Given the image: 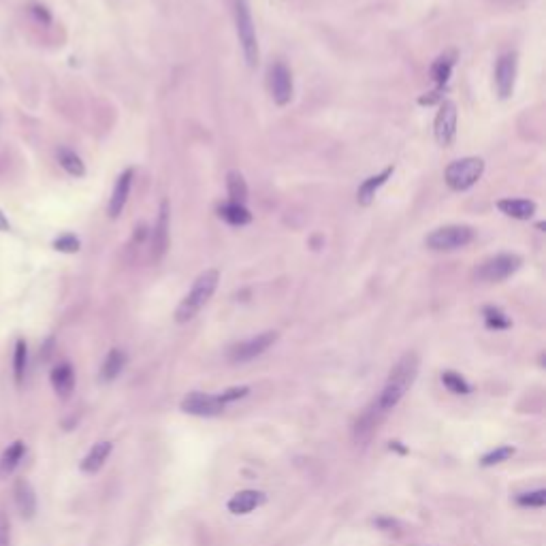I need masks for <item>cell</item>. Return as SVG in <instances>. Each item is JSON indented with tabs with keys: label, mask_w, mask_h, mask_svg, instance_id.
Listing matches in <instances>:
<instances>
[{
	"label": "cell",
	"mask_w": 546,
	"mask_h": 546,
	"mask_svg": "<svg viewBox=\"0 0 546 546\" xmlns=\"http://www.w3.org/2000/svg\"><path fill=\"white\" fill-rule=\"evenodd\" d=\"M419 367L421 359L417 353H406L397 363L388 371V378L382 386V390L374 397V401L369 403V408L374 410L378 417L386 419L388 414L399 406L406 392L412 388V384L417 382L419 376Z\"/></svg>",
	"instance_id": "6da1fadb"
},
{
	"label": "cell",
	"mask_w": 546,
	"mask_h": 546,
	"mask_svg": "<svg viewBox=\"0 0 546 546\" xmlns=\"http://www.w3.org/2000/svg\"><path fill=\"white\" fill-rule=\"evenodd\" d=\"M218 284H220V271L218 269H205L199 277L194 280L192 288L188 291V295L182 299V303L178 305L176 310V322L178 324H186L190 320H194L199 316V312L209 303V299L213 297Z\"/></svg>",
	"instance_id": "7a4b0ae2"
},
{
	"label": "cell",
	"mask_w": 546,
	"mask_h": 546,
	"mask_svg": "<svg viewBox=\"0 0 546 546\" xmlns=\"http://www.w3.org/2000/svg\"><path fill=\"white\" fill-rule=\"evenodd\" d=\"M235 30L239 45H242L246 64L250 69H256L260 52H258V39H256V28H254V19L248 0H235Z\"/></svg>",
	"instance_id": "3957f363"
},
{
	"label": "cell",
	"mask_w": 546,
	"mask_h": 546,
	"mask_svg": "<svg viewBox=\"0 0 546 546\" xmlns=\"http://www.w3.org/2000/svg\"><path fill=\"white\" fill-rule=\"evenodd\" d=\"M485 173V160L480 156H465L452 160L444 171V182L454 192H465L478 184Z\"/></svg>",
	"instance_id": "277c9868"
},
{
	"label": "cell",
	"mask_w": 546,
	"mask_h": 546,
	"mask_svg": "<svg viewBox=\"0 0 546 546\" xmlns=\"http://www.w3.org/2000/svg\"><path fill=\"white\" fill-rule=\"evenodd\" d=\"M476 237V231L468 224H446L431 231L425 237V246L433 252H454L468 248Z\"/></svg>",
	"instance_id": "5b68a950"
},
{
	"label": "cell",
	"mask_w": 546,
	"mask_h": 546,
	"mask_svg": "<svg viewBox=\"0 0 546 546\" xmlns=\"http://www.w3.org/2000/svg\"><path fill=\"white\" fill-rule=\"evenodd\" d=\"M523 265V258L512 252L504 254H495L483 260L476 269H474V280L483 282V284H497L512 277Z\"/></svg>",
	"instance_id": "8992f818"
},
{
	"label": "cell",
	"mask_w": 546,
	"mask_h": 546,
	"mask_svg": "<svg viewBox=\"0 0 546 546\" xmlns=\"http://www.w3.org/2000/svg\"><path fill=\"white\" fill-rule=\"evenodd\" d=\"M277 331H265V333H258L250 339H244V342H237L233 344L229 350H227V359L229 363H250L258 357H263L269 348L277 342Z\"/></svg>",
	"instance_id": "52a82bcc"
},
{
	"label": "cell",
	"mask_w": 546,
	"mask_h": 546,
	"mask_svg": "<svg viewBox=\"0 0 546 546\" xmlns=\"http://www.w3.org/2000/svg\"><path fill=\"white\" fill-rule=\"evenodd\" d=\"M149 239H151V260H154V263H160V260L167 256L169 246H171V205L167 199L160 201L158 220H156L154 229L149 231Z\"/></svg>",
	"instance_id": "ba28073f"
},
{
	"label": "cell",
	"mask_w": 546,
	"mask_h": 546,
	"mask_svg": "<svg viewBox=\"0 0 546 546\" xmlns=\"http://www.w3.org/2000/svg\"><path fill=\"white\" fill-rule=\"evenodd\" d=\"M456 122H459V112H456V105L452 101H442L440 103V109H438V116H435V122H433V135H435V141L442 147H450L456 139Z\"/></svg>",
	"instance_id": "9c48e42d"
},
{
	"label": "cell",
	"mask_w": 546,
	"mask_h": 546,
	"mask_svg": "<svg viewBox=\"0 0 546 546\" xmlns=\"http://www.w3.org/2000/svg\"><path fill=\"white\" fill-rule=\"evenodd\" d=\"M269 90L271 98L277 107H286L293 101L295 85H293V73L284 62H273L269 67Z\"/></svg>",
	"instance_id": "30bf717a"
},
{
	"label": "cell",
	"mask_w": 546,
	"mask_h": 546,
	"mask_svg": "<svg viewBox=\"0 0 546 546\" xmlns=\"http://www.w3.org/2000/svg\"><path fill=\"white\" fill-rule=\"evenodd\" d=\"M182 412L190 414V417H201V419H211V417H220L224 412V403L218 399V395H209V392H188L182 399Z\"/></svg>",
	"instance_id": "8fae6325"
},
{
	"label": "cell",
	"mask_w": 546,
	"mask_h": 546,
	"mask_svg": "<svg viewBox=\"0 0 546 546\" xmlns=\"http://www.w3.org/2000/svg\"><path fill=\"white\" fill-rule=\"evenodd\" d=\"M516 54L506 52L501 54L497 64H495V88L501 101H506L514 92V83H516Z\"/></svg>",
	"instance_id": "7c38bea8"
},
{
	"label": "cell",
	"mask_w": 546,
	"mask_h": 546,
	"mask_svg": "<svg viewBox=\"0 0 546 546\" xmlns=\"http://www.w3.org/2000/svg\"><path fill=\"white\" fill-rule=\"evenodd\" d=\"M133 180H135V169H124L118 176L114 192H112V196H109V205H107V213L112 220H118V218L122 216L126 201L130 196V188H133Z\"/></svg>",
	"instance_id": "4fadbf2b"
},
{
	"label": "cell",
	"mask_w": 546,
	"mask_h": 546,
	"mask_svg": "<svg viewBox=\"0 0 546 546\" xmlns=\"http://www.w3.org/2000/svg\"><path fill=\"white\" fill-rule=\"evenodd\" d=\"M382 417H378V414L371 410L369 406L361 412V417L355 421L353 425V440L355 444L359 446H367L371 442V438L378 433V427L382 425Z\"/></svg>",
	"instance_id": "5bb4252c"
},
{
	"label": "cell",
	"mask_w": 546,
	"mask_h": 546,
	"mask_svg": "<svg viewBox=\"0 0 546 546\" xmlns=\"http://www.w3.org/2000/svg\"><path fill=\"white\" fill-rule=\"evenodd\" d=\"M13 497H15V506L21 518L30 521L36 514V493L32 485L26 478H17L13 485Z\"/></svg>",
	"instance_id": "9a60e30c"
},
{
	"label": "cell",
	"mask_w": 546,
	"mask_h": 546,
	"mask_svg": "<svg viewBox=\"0 0 546 546\" xmlns=\"http://www.w3.org/2000/svg\"><path fill=\"white\" fill-rule=\"evenodd\" d=\"M50 382H52V388H54V392L60 399H69L73 395V390H75V369H73V365L67 363V361L58 363L52 369Z\"/></svg>",
	"instance_id": "2e32d148"
},
{
	"label": "cell",
	"mask_w": 546,
	"mask_h": 546,
	"mask_svg": "<svg viewBox=\"0 0 546 546\" xmlns=\"http://www.w3.org/2000/svg\"><path fill=\"white\" fill-rule=\"evenodd\" d=\"M392 173H395V167L388 165L386 169H382V171L378 173V176H371V178L363 180V184H361L359 190H357V203H359L361 207H369L371 203H374L378 190H380V188L392 178Z\"/></svg>",
	"instance_id": "e0dca14e"
},
{
	"label": "cell",
	"mask_w": 546,
	"mask_h": 546,
	"mask_svg": "<svg viewBox=\"0 0 546 546\" xmlns=\"http://www.w3.org/2000/svg\"><path fill=\"white\" fill-rule=\"evenodd\" d=\"M265 501H267V495H265L263 491H252V489H248V491H239V493H235V495L229 499L227 508H229V512H233V514H250V512L256 510L258 506H263Z\"/></svg>",
	"instance_id": "ac0fdd59"
},
{
	"label": "cell",
	"mask_w": 546,
	"mask_h": 546,
	"mask_svg": "<svg viewBox=\"0 0 546 546\" xmlns=\"http://www.w3.org/2000/svg\"><path fill=\"white\" fill-rule=\"evenodd\" d=\"M112 450H114V444H112V442H107V440L96 442V444L88 450V454H85V456L81 459L79 470H81L83 474H96V472H101L103 465L107 463L109 454H112Z\"/></svg>",
	"instance_id": "d6986e66"
},
{
	"label": "cell",
	"mask_w": 546,
	"mask_h": 546,
	"mask_svg": "<svg viewBox=\"0 0 546 546\" xmlns=\"http://www.w3.org/2000/svg\"><path fill=\"white\" fill-rule=\"evenodd\" d=\"M495 207L512 220H532L538 205L529 199H499Z\"/></svg>",
	"instance_id": "ffe728a7"
},
{
	"label": "cell",
	"mask_w": 546,
	"mask_h": 546,
	"mask_svg": "<svg viewBox=\"0 0 546 546\" xmlns=\"http://www.w3.org/2000/svg\"><path fill=\"white\" fill-rule=\"evenodd\" d=\"M454 64H456V52L454 50L444 52V54H440L438 58H435L433 64H431V71H429L433 83L435 85H448V79L452 75Z\"/></svg>",
	"instance_id": "44dd1931"
},
{
	"label": "cell",
	"mask_w": 546,
	"mask_h": 546,
	"mask_svg": "<svg viewBox=\"0 0 546 546\" xmlns=\"http://www.w3.org/2000/svg\"><path fill=\"white\" fill-rule=\"evenodd\" d=\"M56 160L71 178H83L85 176V162L75 149H71L67 145H60L56 149Z\"/></svg>",
	"instance_id": "7402d4cb"
},
{
	"label": "cell",
	"mask_w": 546,
	"mask_h": 546,
	"mask_svg": "<svg viewBox=\"0 0 546 546\" xmlns=\"http://www.w3.org/2000/svg\"><path fill=\"white\" fill-rule=\"evenodd\" d=\"M126 367V355L120 348H112L101 365V382H114Z\"/></svg>",
	"instance_id": "603a6c76"
},
{
	"label": "cell",
	"mask_w": 546,
	"mask_h": 546,
	"mask_svg": "<svg viewBox=\"0 0 546 546\" xmlns=\"http://www.w3.org/2000/svg\"><path fill=\"white\" fill-rule=\"evenodd\" d=\"M24 454H26V444L21 440H15L13 444H9L5 448L3 456H0V478L11 476L17 470V465L21 463Z\"/></svg>",
	"instance_id": "cb8c5ba5"
},
{
	"label": "cell",
	"mask_w": 546,
	"mask_h": 546,
	"mask_svg": "<svg viewBox=\"0 0 546 546\" xmlns=\"http://www.w3.org/2000/svg\"><path fill=\"white\" fill-rule=\"evenodd\" d=\"M218 216H220L224 222L233 224V227H246V224L252 222V211L246 205H242V203H231L229 201V203L220 205V207H218Z\"/></svg>",
	"instance_id": "d4e9b609"
},
{
	"label": "cell",
	"mask_w": 546,
	"mask_h": 546,
	"mask_svg": "<svg viewBox=\"0 0 546 546\" xmlns=\"http://www.w3.org/2000/svg\"><path fill=\"white\" fill-rule=\"evenodd\" d=\"M227 192H229V201L231 203H242L246 205L248 201V184L242 171H229L227 173Z\"/></svg>",
	"instance_id": "484cf974"
},
{
	"label": "cell",
	"mask_w": 546,
	"mask_h": 546,
	"mask_svg": "<svg viewBox=\"0 0 546 546\" xmlns=\"http://www.w3.org/2000/svg\"><path fill=\"white\" fill-rule=\"evenodd\" d=\"M26 369H28V344L26 339H17L13 348V380L17 386H21V382H24Z\"/></svg>",
	"instance_id": "4316f807"
},
{
	"label": "cell",
	"mask_w": 546,
	"mask_h": 546,
	"mask_svg": "<svg viewBox=\"0 0 546 546\" xmlns=\"http://www.w3.org/2000/svg\"><path fill=\"white\" fill-rule=\"evenodd\" d=\"M483 318H485L487 329H493V331H506L512 326V320L499 308H495V305H487L483 310Z\"/></svg>",
	"instance_id": "83f0119b"
},
{
	"label": "cell",
	"mask_w": 546,
	"mask_h": 546,
	"mask_svg": "<svg viewBox=\"0 0 546 546\" xmlns=\"http://www.w3.org/2000/svg\"><path fill=\"white\" fill-rule=\"evenodd\" d=\"M442 384L450 392H454V395H470V392H472L470 382L461 374H456V371H444V374H442Z\"/></svg>",
	"instance_id": "f1b7e54d"
},
{
	"label": "cell",
	"mask_w": 546,
	"mask_h": 546,
	"mask_svg": "<svg viewBox=\"0 0 546 546\" xmlns=\"http://www.w3.org/2000/svg\"><path fill=\"white\" fill-rule=\"evenodd\" d=\"M54 250L62 254H77L81 250V239L73 233H62L54 239Z\"/></svg>",
	"instance_id": "f546056e"
},
{
	"label": "cell",
	"mask_w": 546,
	"mask_h": 546,
	"mask_svg": "<svg viewBox=\"0 0 546 546\" xmlns=\"http://www.w3.org/2000/svg\"><path fill=\"white\" fill-rule=\"evenodd\" d=\"M518 506L523 508H542L546 504V491L544 489H536V491H527V493H521L516 497Z\"/></svg>",
	"instance_id": "4dcf8cb0"
},
{
	"label": "cell",
	"mask_w": 546,
	"mask_h": 546,
	"mask_svg": "<svg viewBox=\"0 0 546 546\" xmlns=\"http://www.w3.org/2000/svg\"><path fill=\"white\" fill-rule=\"evenodd\" d=\"M514 454V448L512 446H501V448H495L491 450L489 454L483 456V461H480V465L483 468H491V465H497V463H504L508 461V459Z\"/></svg>",
	"instance_id": "1f68e13d"
},
{
	"label": "cell",
	"mask_w": 546,
	"mask_h": 546,
	"mask_svg": "<svg viewBox=\"0 0 546 546\" xmlns=\"http://www.w3.org/2000/svg\"><path fill=\"white\" fill-rule=\"evenodd\" d=\"M250 392V386H233V388H227L222 390L220 395H218V399H220L224 406L233 403V401H239V399H244L246 395Z\"/></svg>",
	"instance_id": "d6a6232c"
},
{
	"label": "cell",
	"mask_w": 546,
	"mask_h": 546,
	"mask_svg": "<svg viewBox=\"0 0 546 546\" xmlns=\"http://www.w3.org/2000/svg\"><path fill=\"white\" fill-rule=\"evenodd\" d=\"M28 11H30V15H32V19L36 21V24H41V26H50L52 24V11L45 5L32 3Z\"/></svg>",
	"instance_id": "836d02e7"
},
{
	"label": "cell",
	"mask_w": 546,
	"mask_h": 546,
	"mask_svg": "<svg viewBox=\"0 0 546 546\" xmlns=\"http://www.w3.org/2000/svg\"><path fill=\"white\" fill-rule=\"evenodd\" d=\"M446 90H448V85H435V90H431L429 94L419 96V105H423V107H425V105L431 107V105H435V103H442Z\"/></svg>",
	"instance_id": "e575fe53"
},
{
	"label": "cell",
	"mask_w": 546,
	"mask_h": 546,
	"mask_svg": "<svg viewBox=\"0 0 546 546\" xmlns=\"http://www.w3.org/2000/svg\"><path fill=\"white\" fill-rule=\"evenodd\" d=\"M0 546H11V525L5 514H0Z\"/></svg>",
	"instance_id": "d590c367"
},
{
	"label": "cell",
	"mask_w": 546,
	"mask_h": 546,
	"mask_svg": "<svg viewBox=\"0 0 546 546\" xmlns=\"http://www.w3.org/2000/svg\"><path fill=\"white\" fill-rule=\"evenodd\" d=\"M147 235H149V231H147V227H145L143 222H139V224L135 227V233H133V239H135V242H137V244H141V242H143V239H145Z\"/></svg>",
	"instance_id": "8d00e7d4"
},
{
	"label": "cell",
	"mask_w": 546,
	"mask_h": 546,
	"mask_svg": "<svg viewBox=\"0 0 546 546\" xmlns=\"http://www.w3.org/2000/svg\"><path fill=\"white\" fill-rule=\"evenodd\" d=\"M11 229V222H9V218L3 213V209H0V233H7Z\"/></svg>",
	"instance_id": "74e56055"
}]
</instances>
